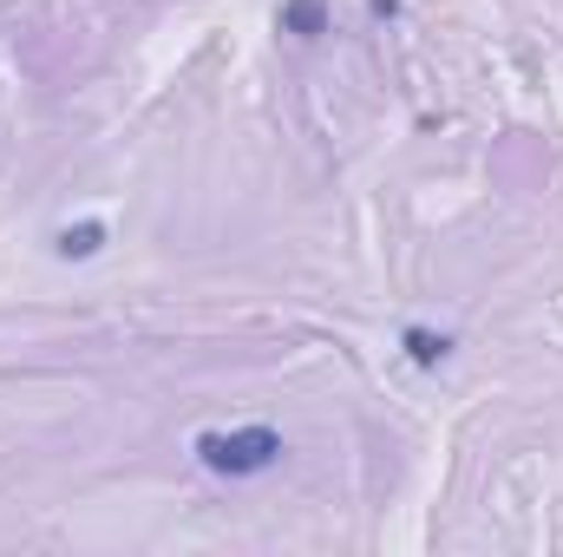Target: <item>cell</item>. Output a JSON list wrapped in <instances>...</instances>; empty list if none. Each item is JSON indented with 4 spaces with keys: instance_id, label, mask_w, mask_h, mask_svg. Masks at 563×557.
I'll return each instance as SVG.
<instances>
[{
    "instance_id": "1",
    "label": "cell",
    "mask_w": 563,
    "mask_h": 557,
    "mask_svg": "<svg viewBox=\"0 0 563 557\" xmlns=\"http://www.w3.org/2000/svg\"><path fill=\"white\" fill-rule=\"evenodd\" d=\"M197 459L223 479H256L282 459L276 426H236V433H197Z\"/></svg>"
},
{
    "instance_id": "2",
    "label": "cell",
    "mask_w": 563,
    "mask_h": 557,
    "mask_svg": "<svg viewBox=\"0 0 563 557\" xmlns=\"http://www.w3.org/2000/svg\"><path fill=\"white\" fill-rule=\"evenodd\" d=\"M321 20H328V13H321V0H288V7H282V26H288V33H301V40H314V33H321Z\"/></svg>"
},
{
    "instance_id": "3",
    "label": "cell",
    "mask_w": 563,
    "mask_h": 557,
    "mask_svg": "<svg viewBox=\"0 0 563 557\" xmlns=\"http://www.w3.org/2000/svg\"><path fill=\"white\" fill-rule=\"evenodd\" d=\"M407 348H413V361H420V368H439V361L452 354V341H445V335H432V328H407Z\"/></svg>"
},
{
    "instance_id": "4",
    "label": "cell",
    "mask_w": 563,
    "mask_h": 557,
    "mask_svg": "<svg viewBox=\"0 0 563 557\" xmlns=\"http://www.w3.org/2000/svg\"><path fill=\"white\" fill-rule=\"evenodd\" d=\"M106 243V230L99 223H79V230H59V256H92Z\"/></svg>"
}]
</instances>
